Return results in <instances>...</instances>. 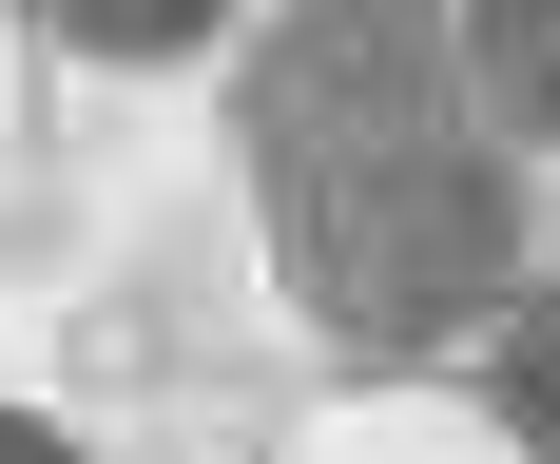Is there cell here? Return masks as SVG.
I'll use <instances>...</instances> for the list:
<instances>
[{"instance_id":"obj_4","label":"cell","mask_w":560,"mask_h":464,"mask_svg":"<svg viewBox=\"0 0 560 464\" xmlns=\"http://www.w3.org/2000/svg\"><path fill=\"white\" fill-rule=\"evenodd\" d=\"M39 20H58V39H97V58H194L232 0H39Z\"/></svg>"},{"instance_id":"obj_1","label":"cell","mask_w":560,"mask_h":464,"mask_svg":"<svg viewBox=\"0 0 560 464\" xmlns=\"http://www.w3.org/2000/svg\"><path fill=\"white\" fill-rule=\"evenodd\" d=\"M232 155H252L290 310L368 368L483 329L522 290V155L445 0H271L232 78Z\"/></svg>"},{"instance_id":"obj_2","label":"cell","mask_w":560,"mask_h":464,"mask_svg":"<svg viewBox=\"0 0 560 464\" xmlns=\"http://www.w3.org/2000/svg\"><path fill=\"white\" fill-rule=\"evenodd\" d=\"M464 58H483L503 136H541V155H560V0H464Z\"/></svg>"},{"instance_id":"obj_3","label":"cell","mask_w":560,"mask_h":464,"mask_svg":"<svg viewBox=\"0 0 560 464\" xmlns=\"http://www.w3.org/2000/svg\"><path fill=\"white\" fill-rule=\"evenodd\" d=\"M483 426H503V445H560V290L503 310V348H483Z\"/></svg>"},{"instance_id":"obj_5","label":"cell","mask_w":560,"mask_h":464,"mask_svg":"<svg viewBox=\"0 0 560 464\" xmlns=\"http://www.w3.org/2000/svg\"><path fill=\"white\" fill-rule=\"evenodd\" d=\"M0 464H58V426H20V406H0Z\"/></svg>"}]
</instances>
